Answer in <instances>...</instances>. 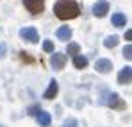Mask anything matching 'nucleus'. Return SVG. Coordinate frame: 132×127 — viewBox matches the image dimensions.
<instances>
[{"mask_svg":"<svg viewBox=\"0 0 132 127\" xmlns=\"http://www.w3.org/2000/svg\"><path fill=\"white\" fill-rule=\"evenodd\" d=\"M54 13L61 20H71L79 16V5L75 0H57L54 5Z\"/></svg>","mask_w":132,"mask_h":127,"instance_id":"obj_1","label":"nucleus"},{"mask_svg":"<svg viewBox=\"0 0 132 127\" xmlns=\"http://www.w3.org/2000/svg\"><path fill=\"white\" fill-rule=\"evenodd\" d=\"M23 5L29 9V13L39 14L45 9V0H23Z\"/></svg>","mask_w":132,"mask_h":127,"instance_id":"obj_2","label":"nucleus"},{"mask_svg":"<svg viewBox=\"0 0 132 127\" xmlns=\"http://www.w3.org/2000/svg\"><path fill=\"white\" fill-rule=\"evenodd\" d=\"M20 36H22L25 41H30V43H38L39 41V34L34 27H23L20 31Z\"/></svg>","mask_w":132,"mask_h":127,"instance_id":"obj_3","label":"nucleus"},{"mask_svg":"<svg viewBox=\"0 0 132 127\" xmlns=\"http://www.w3.org/2000/svg\"><path fill=\"white\" fill-rule=\"evenodd\" d=\"M107 13H109V2H107V0H98V2L93 5V14H95V16L102 18V16H105Z\"/></svg>","mask_w":132,"mask_h":127,"instance_id":"obj_4","label":"nucleus"},{"mask_svg":"<svg viewBox=\"0 0 132 127\" xmlns=\"http://www.w3.org/2000/svg\"><path fill=\"white\" fill-rule=\"evenodd\" d=\"M50 63H52V66H54L55 70H61V68L66 64V56H64V54H61V52H55V54H52Z\"/></svg>","mask_w":132,"mask_h":127,"instance_id":"obj_5","label":"nucleus"},{"mask_svg":"<svg viewBox=\"0 0 132 127\" xmlns=\"http://www.w3.org/2000/svg\"><path fill=\"white\" fill-rule=\"evenodd\" d=\"M132 79V68L130 66H125L121 72H120V75H118V83L120 84H129Z\"/></svg>","mask_w":132,"mask_h":127,"instance_id":"obj_6","label":"nucleus"},{"mask_svg":"<svg viewBox=\"0 0 132 127\" xmlns=\"http://www.w3.org/2000/svg\"><path fill=\"white\" fill-rule=\"evenodd\" d=\"M95 68H96L100 73H107V72L112 70V63H111L109 59H98L96 64H95Z\"/></svg>","mask_w":132,"mask_h":127,"instance_id":"obj_7","label":"nucleus"},{"mask_svg":"<svg viewBox=\"0 0 132 127\" xmlns=\"http://www.w3.org/2000/svg\"><path fill=\"white\" fill-rule=\"evenodd\" d=\"M107 99H109V100H107V106H111V107H125L123 102H121V99H120L116 93H111Z\"/></svg>","mask_w":132,"mask_h":127,"instance_id":"obj_8","label":"nucleus"},{"mask_svg":"<svg viewBox=\"0 0 132 127\" xmlns=\"http://www.w3.org/2000/svg\"><path fill=\"white\" fill-rule=\"evenodd\" d=\"M57 89H59V86L55 81H50V86H48V89L45 91V99H54L55 95H57Z\"/></svg>","mask_w":132,"mask_h":127,"instance_id":"obj_9","label":"nucleus"},{"mask_svg":"<svg viewBox=\"0 0 132 127\" xmlns=\"http://www.w3.org/2000/svg\"><path fill=\"white\" fill-rule=\"evenodd\" d=\"M57 38L63 40V41H68V40L71 38V29H70V27H61V29L57 31Z\"/></svg>","mask_w":132,"mask_h":127,"instance_id":"obj_10","label":"nucleus"},{"mask_svg":"<svg viewBox=\"0 0 132 127\" xmlns=\"http://www.w3.org/2000/svg\"><path fill=\"white\" fill-rule=\"evenodd\" d=\"M112 23H114L116 27H125V23H127V18H125V14H121V13H116V14H112Z\"/></svg>","mask_w":132,"mask_h":127,"instance_id":"obj_11","label":"nucleus"},{"mask_svg":"<svg viewBox=\"0 0 132 127\" xmlns=\"http://www.w3.org/2000/svg\"><path fill=\"white\" fill-rule=\"evenodd\" d=\"M73 64H75V68H86L88 66V59L84 57V56H73Z\"/></svg>","mask_w":132,"mask_h":127,"instance_id":"obj_12","label":"nucleus"},{"mask_svg":"<svg viewBox=\"0 0 132 127\" xmlns=\"http://www.w3.org/2000/svg\"><path fill=\"white\" fill-rule=\"evenodd\" d=\"M50 115L48 113H43V111H39L38 113V122H39V125H43V127H46L48 124H50Z\"/></svg>","mask_w":132,"mask_h":127,"instance_id":"obj_13","label":"nucleus"},{"mask_svg":"<svg viewBox=\"0 0 132 127\" xmlns=\"http://www.w3.org/2000/svg\"><path fill=\"white\" fill-rule=\"evenodd\" d=\"M104 45H105L107 48H114V47L118 45V36H109V38H105Z\"/></svg>","mask_w":132,"mask_h":127,"instance_id":"obj_14","label":"nucleus"},{"mask_svg":"<svg viewBox=\"0 0 132 127\" xmlns=\"http://www.w3.org/2000/svg\"><path fill=\"white\" fill-rule=\"evenodd\" d=\"M66 50H68V56H77L79 54V45L77 43H70Z\"/></svg>","mask_w":132,"mask_h":127,"instance_id":"obj_15","label":"nucleus"},{"mask_svg":"<svg viewBox=\"0 0 132 127\" xmlns=\"http://www.w3.org/2000/svg\"><path fill=\"white\" fill-rule=\"evenodd\" d=\"M43 50H45V52H54V43L46 40V41L43 43Z\"/></svg>","mask_w":132,"mask_h":127,"instance_id":"obj_16","label":"nucleus"},{"mask_svg":"<svg viewBox=\"0 0 132 127\" xmlns=\"http://www.w3.org/2000/svg\"><path fill=\"white\" fill-rule=\"evenodd\" d=\"M63 127H79V124H77L75 118H70V120H66L64 124H63Z\"/></svg>","mask_w":132,"mask_h":127,"instance_id":"obj_17","label":"nucleus"},{"mask_svg":"<svg viewBox=\"0 0 132 127\" xmlns=\"http://www.w3.org/2000/svg\"><path fill=\"white\" fill-rule=\"evenodd\" d=\"M123 56H125L127 59H132V47L130 45H127V47L123 48Z\"/></svg>","mask_w":132,"mask_h":127,"instance_id":"obj_18","label":"nucleus"},{"mask_svg":"<svg viewBox=\"0 0 132 127\" xmlns=\"http://www.w3.org/2000/svg\"><path fill=\"white\" fill-rule=\"evenodd\" d=\"M39 111H41L39 104H36V106H30V107H29V115H38Z\"/></svg>","mask_w":132,"mask_h":127,"instance_id":"obj_19","label":"nucleus"},{"mask_svg":"<svg viewBox=\"0 0 132 127\" xmlns=\"http://www.w3.org/2000/svg\"><path fill=\"white\" fill-rule=\"evenodd\" d=\"M20 56H22V59H23V61H27V63H32V59L29 57V54H27V52H22Z\"/></svg>","mask_w":132,"mask_h":127,"instance_id":"obj_20","label":"nucleus"},{"mask_svg":"<svg viewBox=\"0 0 132 127\" xmlns=\"http://www.w3.org/2000/svg\"><path fill=\"white\" fill-rule=\"evenodd\" d=\"M4 56H5V45L0 43V57H4Z\"/></svg>","mask_w":132,"mask_h":127,"instance_id":"obj_21","label":"nucleus"},{"mask_svg":"<svg viewBox=\"0 0 132 127\" xmlns=\"http://www.w3.org/2000/svg\"><path fill=\"white\" fill-rule=\"evenodd\" d=\"M125 38L130 40V38H132V31H127V32H125Z\"/></svg>","mask_w":132,"mask_h":127,"instance_id":"obj_22","label":"nucleus"}]
</instances>
